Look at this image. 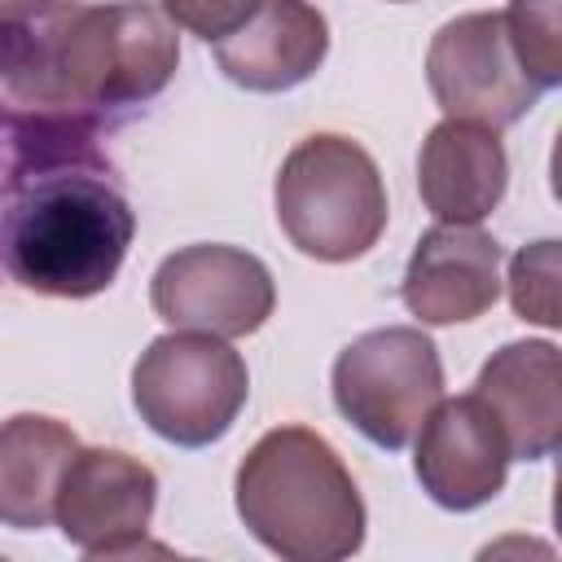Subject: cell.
<instances>
[{
    "mask_svg": "<svg viewBox=\"0 0 562 562\" xmlns=\"http://www.w3.org/2000/svg\"><path fill=\"white\" fill-rule=\"evenodd\" d=\"M246 360L224 338L198 329L154 338L132 369V404L140 422L176 448L224 439L246 408Z\"/></svg>",
    "mask_w": 562,
    "mask_h": 562,
    "instance_id": "cell-5",
    "label": "cell"
},
{
    "mask_svg": "<svg viewBox=\"0 0 562 562\" xmlns=\"http://www.w3.org/2000/svg\"><path fill=\"white\" fill-rule=\"evenodd\" d=\"M246 531L285 562H342L364 544V501L334 443L307 426L255 439L233 483Z\"/></svg>",
    "mask_w": 562,
    "mask_h": 562,
    "instance_id": "cell-3",
    "label": "cell"
},
{
    "mask_svg": "<svg viewBox=\"0 0 562 562\" xmlns=\"http://www.w3.org/2000/svg\"><path fill=\"white\" fill-rule=\"evenodd\" d=\"M158 4L176 26L202 35L206 44L224 40L228 31H237L259 9V0H158Z\"/></svg>",
    "mask_w": 562,
    "mask_h": 562,
    "instance_id": "cell-18",
    "label": "cell"
},
{
    "mask_svg": "<svg viewBox=\"0 0 562 562\" xmlns=\"http://www.w3.org/2000/svg\"><path fill=\"white\" fill-rule=\"evenodd\" d=\"M272 202L290 246L321 263L360 259L386 228L382 171L369 149L338 132H316L285 154Z\"/></svg>",
    "mask_w": 562,
    "mask_h": 562,
    "instance_id": "cell-4",
    "label": "cell"
},
{
    "mask_svg": "<svg viewBox=\"0 0 562 562\" xmlns=\"http://www.w3.org/2000/svg\"><path fill=\"white\" fill-rule=\"evenodd\" d=\"M474 395L496 417L509 457L544 461L562 443V356L544 338L505 342L474 378Z\"/></svg>",
    "mask_w": 562,
    "mask_h": 562,
    "instance_id": "cell-12",
    "label": "cell"
},
{
    "mask_svg": "<svg viewBox=\"0 0 562 562\" xmlns=\"http://www.w3.org/2000/svg\"><path fill=\"white\" fill-rule=\"evenodd\" d=\"M48 0H0V22L4 18H22V13H35V9H44Z\"/></svg>",
    "mask_w": 562,
    "mask_h": 562,
    "instance_id": "cell-19",
    "label": "cell"
},
{
    "mask_svg": "<svg viewBox=\"0 0 562 562\" xmlns=\"http://www.w3.org/2000/svg\"><path fill=\"white\" fill-rule=\"evenodd\" d=\"M509 184V158L492 127L443 119L426 132L417 154V193L439 224L487 220Z\"/></svg>",
    "mask_w": 562,
    "mask_h": 562,
    "instance_id": "cell-14",
    "label": "cell"
},
{
    "mask_svg": "<svg viewBox=\"0 0 562 562\" xmlns=\"http://www.w3.org/2000/svg\"><path fill=\"white\" fill-rule=\"evenodd\" d=\"M329 53L325 13L307 0H259V9L215 40L220 70L246 92H290L321 70Z\"/></svg>",
    "mask_w": 562,
    "mask_h": 562,
    "instance_id": "cell-13",
    "label": "cell"
},
{
    "mask_svg": "<svg viewBox=\"0 0 562 562\" xmlns=\"http://www.w3.org/2000/svg\"><path fill=\"white\" fill-rule=\"evenodd\" d=\"M79 452L66 422L44 413H18L0 422V527L40 531L53 522L57 487Z\"/></svg>",
    "mask_w": 562,
    "mask_h": 562,
    "instance_id": "cell-15",
    "label": "cell"
},
{
    "mask_svg": "<svg viewBox=\"0 0 562 562\" xmlns=\"http://www.w3.org/2000/svg\"><path fill=\"white\" fill-rule=\"evenodd\" d=\"M158 505V474L123 448H79L57 487V527L88 558L167 553L145 544Z\"/></svg>",
    "mask_w": 562,
    "mask_h": 562,
    "instance_id": "cell-9",
    "label": "cell"
},
{
    "mask_svg": "<svg viewBox=\"0 0 562 562\" xmlns=\"http://www.w3.org/2000/svg\"><path fill=\"white\" fill-rule=\"evenodd\" d=\"M426 83L448 119L492 132L518 123L540 101V88L522 70L501 13H461L443 22L426 48Z\"/></svg>",
    "mask_w": 562,
    "mask_h": 562,
    "instance_id": "cell-7",
    "label": "cell"
},
{
    "mask_svg": "<svg viewBox=\"0 0 562 562\" xmlns=\"http://www.w3.org/2000/svg\"><path fill=\"white\" fill-rule=\"evenodd\" d=\"M422 325H461L501 299V241L479 224H435L417 237L400 285Z\"/></svg>",
    "mask_w": 562,
    "mask_h": 562,
    "instance_id": "cell-11",
    "label": "cell"
},
{
    "mask_svg": "<svg viewBox=\"0 0 562 562\" xmlns=\"http://www.w3.org/2000/svg\"><path fill=\"white\" fill-rule=\"evenodd\" d=\"M509 461H514L509 443L474 391L457 400H439L417 426L413 474L422 492L452 514H470L487 505L505 487Z\"/></svg>",
    "mask_w": 562,
    "mask_h": 562,
    "instance_id": "cell-10",
    "label": "cell"
},
{
    "mask_svg": "<svg viewBox=\"0 0 562 562\" xmlns=\"http://www.w3.org/2000/svg\"><path fill=\"white\" fill-rule=\"evenodd\" d=\"M149 303L158 321H167L171 329L246 338L272 316L277 285L250 250L202 241L167 255L154 268Z\"/></svg>",
    "mask_w": 562,
    "mask_h": 562,
    "instance_id": "cell-8",
    "label": "cell"
},
{
    "mask_svg": "<svg viewBox=\"0 0 562 562\" xmlns=\"http://www.w3.org/2000/svg\"><path fill=\"white\" fill-rule=\"evenodd\" d=\"M562 0H509L505 18V35L522 61V70L536 79L540 92L562 83V18H558Z\"/></svg>",
    "mask_w": 562,
    "mask_h": 562,
    "instance_id": "cell-16",
    "label": "cell"
},
{
    "mask_svg": "<svg viewBox=\"0 0 562 562\" xmlns=\"http://www.w3.org/2000/svg\"><path fill=\"white\" fill-rule=\"evenodd\" d=\"M509 303L518 321H531L540 329L562 325L558 307V241H531L509 259Z\"/></svg>",
    "mask_w": 562,
    "mask_h": 562,
    "instance_id": "cell-17",
    "label": "cell"
},
{
    "mask_svg": "<svg viewBox=\"0 0 562 562\" xmlns=\"http://www.w3.org/2000/svg\"><path fill=\"white\" fill-rule=\"evenodd\" d=\"M180 66L176 22L145 0H48L0 22V119L31 145H79L158 97Z\"/></svg>",
    "mask_w": 562,
    "mask_h": 562,
    "instance_id": "cell-1",
    "label": "cell"
},
{
    "mask_svg": "<svg viewBox=\"0 0 562 562\" xmlns=\"http://www.w3.org/2000/svg\"><path fill=\"white\" fill-rule=\"evenodd\" d=\"M136 237V215L119 180L75 154V145H35V158L0 193V268L48 299L101 294Z\"/></svg>",
    "mask_w": 562,
    "mask_h": 562,
    "instance_id": "cell-2",
    "label": "cell"
},
{
    "mask_svg": "<svg viewBox=\"0 0 562 562\" xmlns=\"http://www.w3.org/2000/svg\"><path fill=\"white\" fill-rule=\"evenodd\" d=\"M338 413L378 448H404L443 400V364L417 325H386L351 338L334 360Z\"/></svg>",
    "mask_w": 562,
    "mask_h": 562,
    "instance_id": "cell-6",
    "label": "cell"
}]
</instances>
